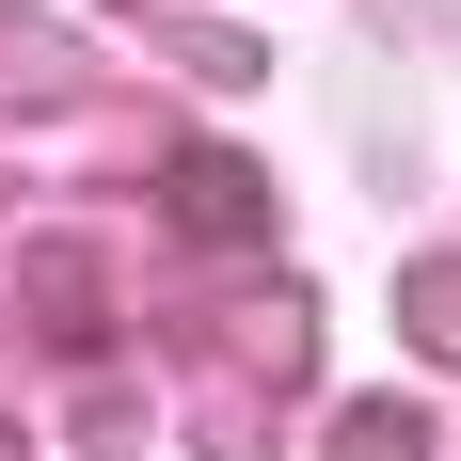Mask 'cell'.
Masks as SVG:
<instances>
[{
  "mask_svg": "<svg viewBox=\"0 0 461 461\" xmlns=\"http://www.w3.org/2000/svg\"><path fill=\"white\" fill-rule=\"evenodd\" d=\"M414 446H429L414 414H350V461H414Z\"/></svg>",
  "mask_w": 461,
  "mask_h": 461,
  "instance_id": "obj_2",
  "label": "cell"
},
{
  "mask_svg": "<svg viewBox=\"0 0 461 461\" xmlns=\"http://www.w3.org/2000/svg\"><path fill=\"white\" fill-rule=\"evenodd\" d=\"M176 191H191V223H207V239H239V223H255V176H239V159H191Z\"/></svg>",
  "mask_w": 461,
  "mask_h": 461,
  "instance_id": "obj_1",
  "label": "cell"
},
{
  "mask_svg": "<svg viewBox=\"0 0 461 461\" xmlns=\"http://www.w3.org/2000/svg\"><path fill=\"white\" fill-rule=\"evenodd\" d=\"M414 334H429V350H461V271H429V286H414Z\"/></svg>",
  "mask_w": 461,
  "mask_h": 461,
  "instance_id": "obj_3",
  "label": "cell"
}]
</instances>
